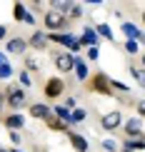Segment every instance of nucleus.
Listing matches in <instances>:
<instances>
[{
    "label": "nucleus",
    "mask_w": 145,
    "mask_h": 152,
    "mask_svg": "<svg viewBox=\"0 0 145 152\" xmlns=\"http://www.w3.org/2000/svg\"><path fill=\"white\" fill-rule=\"evenodd\" d=\"M10 142L13 145H20V132H10Z\"/></svg>",
    "instance_id": "f704fd0d"
},
{
    "label": "nucleus",
    "mask_w": 145,
    "mask_h": 152,
    "mask_svg": "<svg viewBox=\"0 0 145 152\" xmlns=\"http://www.w3.org/2000/svg\"><path fill=\"white\" fill-rule=\"evenodd\" d=\"M5 105H10L13 110H20V107L25 105V90L18 85V82L8 85V90H5Z\"/></svg>",
    "instance_id": "f03ea898"
},
{
    "label": "nucleus",
    "mask_w": 145,
    "mask_h": 152,
    "mask_svg": "<svg viewBox=\"0 0 145 152\" xmlns=\"http://www.w3.org/2000/svg\"><path fill=\"white\" fill-rule=\"evenodd\" d=\"M18 80H20V85H23V87H30V85H33V80H30L28 70H20V72H18Z\"/></svg>",
    "instance_id": "bb28decb"
},
{
    "label": "nucleus",
    "mask_w": 145,
    "mask_h": 152,
    "mask_svg": "<svg viewBox=\"0 0 145 152\" xmlns=\"http://www.w3.org/2000/svg\"><path fill=\"white\" fill-rule=\"evenodd\" d=\"M5 35H8V28H5V25H0V40H3Z\"/></svg>",
    "instance_id": "e433bc0d"
},
{
    "label": "nucleus",
    "mask_w": 145,
    "mask_h": 152,
    "mask_svg": "<svg viewBox=\"0 0 145 152\" xmlns=\"http://www.w3.org/2000/svg\"><path fill=\"white\" fill-rule=\"evenodd\" d=\"M140 67H143V70H145V53L140 55Z\"/></svg>",
    "instance_id": "58836bf2"
},
{
    "label": "nucleus",
    "mask_w": 145,
    "mask_h": 152,
    "mask_svg": "<svg viewBox=\"0 0 145 152\" xmlns=\"http://www.w3.org/2000/svg\"><path fill=\"white\" fill-rule=\"evenodd\" d=\"M70 147L75 152H88V140L83 135H75V132H73V135H70Z\"/></svg>",
    "instance_id": "4468645a"
},
{
    "label": "nucleus",
    "mask_w": 145,
    "mask_h": 152,
    "mask_svg": "<svg viewBox=\"0 0 145 152\" xmlns=\"http://www.w3.org/2000/svg\"><path fill=\"white\" fill-rule=\"evenodd\" d=\"M43 25H45L48 33H63V30L68 28V20L60 15V12H55V10H45V15H43Z\"/></svg>",
    "instance_id": "f257e3e1"
},
{
    "label": "nucleus",
    "mask_w": 145,
    "mask_h": 152,
    "mask_svg": "<svg viewBox=\"0 0 145 152\" xmlns=\"http://www.w3.org/2000/svg\"><path fill=\"white\" fill-rule=\"evenodd\" d=\"M100 147H103L105 152H118V150H120V145H118L115 140H110V137H108V140H100Z\"/></svg>",
    "instance_id": "393cba45"
},
{
    "label": "nucleus",
    "mask_w": 145,
    "mask_h": 152,
    "mask_svg": "<svg viewBox=\"0 0 145 152\" xmlns=\"http://www.w3.org/2000/svg\"><path fill=\"white\" fill-rule=\"evenodd\" d=\"M73 8V3L70 0H53V3H50V10H55V12H60L63 18L68 15V10Z\"/></svg>",
    "instance_id": "2eb2a0df"
},
{
    "label": "nucleus",
    "mask_w": 145,
    "mask_h": 152,
    "mask_svg": "<svg viewBox=\"0 0 145 152\" xmlns=\"http://www.w3.org/2000/svg\"><path fill=\"white\" fill-rule=\"evenodd\" d=\"M25 15H28V8H25L23 3H15V5H13V18H15L18 23H23Z\"/></svg>",
    "instance_id": "412c9836"
},
{
    "label": "nucleus",
    "mask_w": 145,
    "mask_h": 152,
    "mask_svg": "<svg viewBox=\"0 0 145 152\" xmlns=\"http://www.w3.org/2000/svg\"><path fill=\"white\" fill-rule=\"evenodd\" d=\"M0 65H8V53H0Z\"/></svg>",
    "instance_id": "c9c22d12"
},
{
    "label": "nucleus",
    "mask_w": 145,
    "mask_h": 152,
    "mask_svg": "<svg viewBox=\"0 0 145 152\" xmlns=\"http://www.w3.org/2000/svg\"><path fill=\"white\" fill-rule=\"evenodd\" d=\"M100 58V48H88V60H98Z\"/></svg>",
    "instance_id": "7c9ffc66"
},
{
    "label": "nucleus",
    "mask_w": 145,
    "mask_h": 152,
    "mask_svg": "<svg viewBox=\"0 0 145 152\" xmlns=\"http://www.w3.org/2000/svg\"><path fill=\"white\" fill-rule=\"evenodd\" d=\"M53 62H55V67L65 75V72H70L75 67V55H70V53H55L53 55Z\"/></svg>",
    "instance_id": "0eeeda50"
},
{
    "label": "nucleus",
    "mask_w": 145,
    "mask_h": 152,
    "mask_svg": "<svg viewBox=\"0 0 145 152\" xmlns=\"http://www.w3.org/2000/svg\"><path fill=\"white\" fill-rule=\"evenodd\" d=\"M123 152H130V150H123Z\"/></svg>",
    "instance_id": "c03bdc74"
},
{
    "label": "nucleus",
    "mask_w": 145,
    "mask_h": 152,
    "mask_svg": "<svg viewBox=\"0 0 145 152\" xmlns=\"http://www.w3.org/2000/svg\"><path fill=\"white\" fill-rule=\"evenodd\" d=\"M140 42H145V33H143V40H140Z\"/></svg>",
    "instance_id": "37998d69"
},
{
    "label": "nucleus",
    "mask_w": 145,
    "mask_h": 152,
    "mask_svg": "<svg viewBox=\"0 0 145 152\" xmlns=\"http://www.w3.org/2000/svg\"><path fill=\"white\" fill-rule=\"evenodd\" d=\"M130 75L138 80V85L140 87H145V70L143 67H138V65H130Z\"/></svg>",
    "instance_id": "5701e85b"
},
{
    "label": "nucleus",
    "mask_w": 145,
    "mask_h": 152,
    "mask_svg": "<svg viewBox=\"0 0 145 152\" xmlns=\"http://www.w3.org/2000/svg\"><path fill=\"white\" fill-rule=\"evenodd\" d=\"M30 117H35V120H43V122H48V120L53 117V110H50L48 105H43V102H35V105H30Z\"/></svg>",
    "instance_id": "9d476101"
},
{
    "label": "nucleus",
    "mask_w": 145,
    "mask_h": 152,
    "mask_svg": "<svg viewBox=\"0 0 145 152\" xmlns=\"http://www.w3.org/2000/svg\"><path fill=\"white\" fill-rule=\"evenodd\" d=\"M13 75V67L10 65H0V80H8Z\"/></svg>",
    "instance_id": "c756f323"
},
{
    "label": "nucleus",
    "mask_w": 145,
    "mask_h": 152,
    "mask_svg": "<svg viewBox=\"0 0 145 152\" xmlns=\"http://www.w3.org/2000/svg\"><path fill=\"white\" fill-rule=\"evenodd\" d=\"M135 112H138V117H145V100H140L135 105Z\"/></svg>",
    "instance_id": "473e14b6"
},
{
    "label": "nucleus",
    "mask_w": 145,
    "mask_h": 152,
    "mask_svg": "<svg viewBox=\"0 0 145 152\" xmlns=\"http://www.w3.org/2000/svg\"><path fill=\"white\" fill-rule=\"evenodd\" d=\"M140 20H143V25H145V12H140Z\"/></svg>",
    "instance_id": "ea45409f"
},
{
    "label": "nucleus",
    "mask_w": 145,
    "mask_h": 152,
    "mask_svg": "<svg viewBox=\"0 0 145 152\" xmlns=\"http://www.w3.org/2000/svg\"><path fill=\"white\" fill-rule=\"evenodd\" d=\"M48 35L45 33H40V30H35L33 35H30V40H28V48H33V50H48Z\"/></svg>",
    "instance_id": "f8f14e48"
},
{
    "label": "nucleus",
    "mask_w": 145,
    "mask_h": 152,
    "mask_svg": "<svg viewBox=\"0 0 145 152\" xmlns=\"http://www.w3.org/2000/svg\"><path fill=\"white\" fill-rule=\"evenodd\" d=\"M10 152H23V150H10Z\"/></svg>",
    "instance_id": "79ce46f5"
},
{
    "label": "nucleus",
    "mask_w": 145,
    "mask_h": 152,
    "mask_svg": "<svg viewBox=\"0 0 145 152\" xmlns=\"http://www.w3.org/2000/svg\"><path fill=\"white\" fill-rule=\"evenodd\" d=\"M75 75H78V80H88V65H85V60L83 58H75Z\"/></svg>",
    "instance_id": "dca6fc26"
},
{
    "label": "nucleus",
    "mask_w": 145,
    "mask_h": 152,
    "mask_svg": "<svg viewBox=\"0 0 145 152\" xmlns=\"http://www.w3.org/2000/svg\"><path fill=\"white\" fill-rule=\"evenodd\" d=\"M88 112L83 110V107H75V110L70 112V125H78V122H85Z\"/></svg>",
    "instance_id": "4be33fe9"
},
{
    "label": "nucleus",
    "mask_w": 145,
    "mask_h": 152,
    "mask_svg": "<svg viewBox=\"0 0 145 152\" xmlns=\"http://www.w3.org/2000/svg\"><path fill=\"white\" fill-rule=\"evenodd\" d=\"M123 132L130 137V140H138V137H143V120H140V117H125V122H123Z\"/></svg>",
    "instance_id": "39448f33"
},
{
    "label": "nucleus",
    "mask_w": 145,
    "mask_h": 152,
    "mask_svg": "<svg viewBox=\"0 0 145 152\" xmlns=\"http://www.w3.org/2000/svg\"><path fill=\"white\" fill-rule=\"evenodd\" d=\"M0 152H10V150H5V147H0Z\"/></svg>",
    "instance_id": "a19ab883"
},
{
    "label": "nucleus",
    "mask_w": 145,
    "mask_h": 152,
    "mask_svg": "<svg viewBox=\"0 0 145 152\" xmlns=\"http://www.w3.org/2000/svg\"><path fill=\"white\" fill-rule=\"evenodd\" d=\"M138 50H140V42L138 40H125V53L128 55H135Z\"/></svg>",
    "instance_id": "a878e982"
},
{
    "label": "nucleus",
    "mask_w": 145,
    "mask_h": 152,
    "mask_svg": "<svg viewBox=\"0 0 145 152\" xmlns=\"http://www.w3.org/2000/svg\"><path fill=\"white\" fill-rule=\"evenodd\" d=\"M110 90H120V92H128V85L120 80H110Z\"/></svg>",
    "instance_id": "c85d7f7f"
},
{
    "label": "nucleus",
    "mask_w": 145,
    "mask_h": 152,
    "mask_svg": "<svg viewBox=\"0 0 145 152\" xmlns=\"http://www.w3.org/2000/svg\"><path fill=\"white\" fill-rule=\"evenodd\" d=\"M25 50H28V40L25 37H13V40H8V45H5V53L8 55H23Z\"/></svg>",
    "instance_id": "6e6552de"
},
{
    "label": "nucleus",
    "mask_w": 145,
    "mask_h": 152,
    "mask_svg": "<svg viewBox=\"0 0 145 152\" xmlns=\"http://www.w3.org/2000/svg\"><path fill=\"white\" fill-rule=\"evenodd\" d=\"M3 125L8 127V132H18V130L25 127V117L20 115V112H13V115H8L3 120Z\"/></svg>",
    "instance_id": "9b49d317"
},
{
    "label": "nucleus",
    "mask_w": 145,
    "mask_h": 152,
    "mask_svg": "<svg viewBox=\"0 0 145 152\" xmlns=\"http://www.w3.org/2000/svg\"><path fill=\"white\" fill-rule=\"evenodd\" d=\"M90 90L93 92H100V95H110V77L105 72H95L93 75V82H90Z\"/></svg>",
    "instance_id": "423d86ee"
},
{
    "label": "nucleus",
    "mask_w": 145,
    "mask_h": 152,
    "mask_svg": "<svg viewBox=\"0 0 145 152\" xmlns=\"http://www.w3.org/2000/svg\"><path fill=\"white\" fill-rule=\"evenodd\" d=\"M25 70H33V72H38V70H40V62H38L35 58H25Z\"/></svg>",
    "instance_id": "cd10ccee"
},
{
    "label": "nucleus",
    "mask_w": 145,
    "mask_h": 152,
    "mask_svg": "<svg viewBox=\"0 0 145 152\" xmlns=\"http://www.w3.org/2000/svg\"><path fill=\"white\" fill-rule=\"evenodd\" d=\"M25 25H35L38 20H35V15H33V12H28V15H25V20H23Z\"/></svg>",
    "instance_id": "72a5a7b5"
},
{
    "label": "nucleus",
    "mask_w": 145,
    "mask_h": 152,
    "mask_svg": "<svg viewBox=\"0 0 145 152\" xmlns=\"http://www.w3.org/2000/svg\"><path fill=\"white\" fill-rule=\"evenodd\" d=\"M78 42H80V48H98L100 37H98V33H95L93 28H85V30H83V35L78 37Z\"/></svg>",
    "instance_id": "1a4fd4ad"
},
{
    "label": "nucleus",
    "mask_w": 145,
    "mask_h": 152,
    "mask_svg": "<svg viewBox=\"0 0 145 152\" xmlns=\"http://www.w3.org/2000/svg\"><path fill=\"white\" fill-rule=\"evenodd\" d=\"M43 92H45L48 100H58L63 92H65V82H63L60 77H48L45 87H43Z\"/></svg>",
    "instance_id": "20e7f679"
},
{
    "label": "nucleus",
    "mask_w": 145,
    "mask_h": 152,
    "mask_svg": "<svg viewBox=\"0 0 145 152\" xmlns=\"http://www.w3.org/2000/svg\"><path fill=\"white\" fill-rule=\"evenodd\" d=\"M125 122V115L120 110H113V112H105L103 117H100V127L103 130H108V132H113V130H118L120 125Z\"/></svg>",
    "instance_id": "7ed1b4c3"
},
{
    "label": "nucleus",
    "mask_w": 145,
    "mask_h": 152,
    "mask_svg": "<svg viewBox=\"0 0 145 152\" xmlns=\"http://www.w3.org/2000/svg\"><path fill=\"white\" fill-rule=\"evenodd\" d=\"M95 33H98V37L103 35L105 40H113V30H110V25H108V23H100L98 28H95Z\"/></svg>",
    "instance_id": "b1692460"
},
{
    "label": "nucleus",
    "mask_w": 145,
    "mask_h": 152,
    "mask_svg": "<svg viewBox=\"0 0 145 152\" xmlns=\"http://www.w3.org/2000/svg\"><path fill=\"white\" fill-rule=\"evenodd\" d=\"M53 115L58 117V120H63L65 125H70V110H68V107H63V105H55V107H53Z\"/></svg>",
    "instance_id": "f3484780"
},
{
    "label": "nucleus",
    "mask_w": 145,
    "mask_h": 152,
    "mask_svg": "<svg viewBox=\"0 0 145 152\" xmlns=\"http://www.w3.org/2000/svg\"><path fill=\"white\" fill-rule=\"evenodd\" d=\"M83 18V5H78V3H73V8L68 10V15H65V20L70 23V20H80Z\"/></svg>",
    "instance_id": "aec40b11"
},
{
    "label": "nucleus",
    "mask_w": 145,
    "mask_h": 152,
    "mask_svg": "<svg viewBox=\"0 0 145 152\" xmlns=\"http://www.w3.org/2000/svg\"><path fill=\"white\" fill-rule=\"evenodd\" d=\"M5 107V92H0V110Z\"/></svg>",
    "instance_id": "4c0bfd02"
},
{
    "label": "nucleus",
    "mask_w": 145,
    "mask_h": 152,
    "mask_svg": "<svg viewBox=\"0 0 145 152\" xmlns=\"http://www.w3.org/2000/svg\"><path fill=\"white\" fill-rule=\"evenodd\" d=\"M120 30H123L125 35H128V40H138V42L143 40V33H140V28H135L133 23H123V25H120Z\"/></svg>",
    "instance_id": "ddd939ff"
},
{
    "label": "nucleus",
    "mask_w": 145,
    "mask_h": 152,
    "mask_svg": "<svg viewBox=\"0 0 145 152\" xmlns=\"http://www.w3.org/2000/svg\"><path fill=\"white\" fill-rule=\"evenodd\" d=\"M45 125H48V127H50V130H53V132H65V130H68V125H65V122H63V120H58V117H55V115H53V117H50V120H48V122H45Z\"/></svg>",
    "instance_id": "6ab92c4d"
},
{
    "label": "nucleus",
    "mask_w": 145,
    "mask_h": 152,
    "mask_svg": "<svg viewBox=\"0 0 145 152\" xmlns=\"http://www.w3.org/2000/svg\"><path fill=\"white\" fill-rule=\"evenodd\" d=\"M123 150H145V137H138V140H125L123 142Z\"/></svg>",
    "instance_id": "a211bd4d"
},
{
    "label": "nucleus",
    "mask_w": 145,
    "mask_h": 152,
    "mask_svg": "<svg viewBox=\"0 0 145 152\" xmlns=\"http://www.w3.org/2000/svg\"><path fill=\"white\" fill-rule=\"evenodd\" d=\"M75 105H78V97H65V105H63V107H68V110H75Z\"/></svg>",
    "instance_id": "2f4dec72"
}]
</instances>
